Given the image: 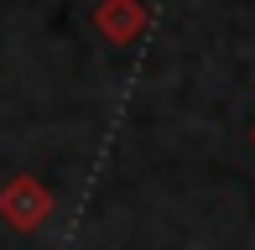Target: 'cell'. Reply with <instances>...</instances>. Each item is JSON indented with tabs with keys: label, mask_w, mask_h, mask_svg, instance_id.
Here are the masks:
<instances>
[{
	"label": "cell",
	"mask_w": 255,
	"mask_h": 250,
	"mask_svg": "<svg viewBox=\"0 0 255 250\" xmlns=\"http://www.w3.org/2000/svg\"><path fill=\"white\" fill-rule=\"evenodd\" d=\"M52 209H57V198H52V188L42 183V177L10 172L5 183H0V219L16 235H37L42 224L52 219Z\"/></svg>",
	"instance_id": "1"
},
{
	"label": "cell",
	"mask_w": 255,
	"mask_h": 250,
	"mask_svg": "<svg viewBox=\"0 0 255 250\" xmlns=\"http://www.w3.org/2000/svg\"><path fill=\"white\" fill-rule=\"evenodd\" d=\"M94 31L104 42H115V47H130V42L146 37V26H151V10H146V0H99L94 5Z\"/></svg>",
	"instance_id": "2"
},
{
	"label": "cell",
	"mask_w": 255,
	"mask_h": 250,
	"mask_svg": "<svg viewBox=\"0 0 255 250\" xmlns=\"http://www.w3.org/2000/svg\"><path fill=\"white\" fill-rule=\"evenodd\" d=\"M250 146H255V125H250Z\"/></svg>",
	"instance_id": "3"
}]
</instances>
